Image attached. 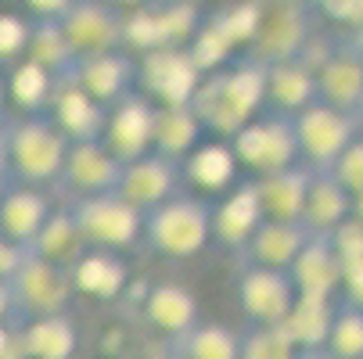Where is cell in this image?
<instances>
[{
  "label": "cell",
  "mask_w": 363,
  "mask_h": 359,
  "mask_svg": "<svg viewBox=\"0 0 363 359\" xmlns=\"http://www.w3.org/2000/svg\"><path fill=\"white\" fill-rule=\"evenodd\" d=\"M191 108L216 137H238L245 122H252L267 108V65L255 58H230L223 69L205 72Z\"/></svg>",
  "instance_id": "cell-1"
},
{
  "label": "cell",
  "mask_w": 363,
  "mask_h": 359,
  "mask_svg": "<svg viewBox=\"0 0 363 359\" xmlns=\"http://www.w3.org/2000/svg\"><path fill=\"white\" fill-rule=\"evenodd\" d=\"M213 237V205L198 194H173L144 212V241L166 259H191Z\"/></svg>",
  "instance_id": "cell-2"
},
{
  "label": "cell",
  "mask_w": 363,
  "mask_h": 359,
  "mask_svg": "<svg viewBox=\"0 0 363 359\" xmlns=\"http://www.w3.org/2000/svg\"><path fill=\"white\" fill-rule=\"evenodd\" d=\"M69 137L58 130V122L47 112L22 115L8 122V151H11V176L15 183H58L65 155H69Z\"/></svg>",
  "instance_id": "cell-3"
},
{
  "label": "cell",
  "mask_w": 363,
  "mask_h": 359,
  "mask_svg": "<svg viewBox=\"0 0 363 359\" xmlns=\"http://www.w3.org/2000/svg\"><path fill=\"white\" fill-rule=\"evenodd\" d=\"M291 122H295V140H298V162L313 173L335 169L342 151L359 137L356 115L331 108L324 101H313V105L302 108Z\"/></svg>",
  "instance_id": "cell-4"
},
{
  "label": "cell",
  "mask_w": 363,
  "mask_h": 359,
  "mask_svg": "<svg viewBox=\"0 0 363 359\" xmlns=\"http://www.w3.org/2000/svg\"><path fill=\"white\" fill-rule=\"evenodd\" d=\"M69 212L86 241V248H130L137 237H144V212L130 205L119 190L76 198L69 201Z\"/></svg>",
  "instance_id": "cell-5"
},
{
  "label": "cell",
  "mask_w": 363,
  "mask_h": 359,
  "mask_svg": "<svg viewBox=\"0 0 363 359\" xmlns=\"http://www.w3.org/2000/svg\"><path fill=\"white\" fill-rule=\"evenodd\" d=\"M230 144L238 162L252 169V176H270L288 166H298V140L291 115L259 112L252 122L241 126L238 137H230Z\"/></svg>",
  "instance_id": "cell-6"
},
{
  "label": "cell",
  "mask_w": 363,
  "mask_h": 359,
  "mask_svg": "<svg viewBox=\"0 0 363 359\" xmlns=\"http://www.w3.org/2000/svg\"><path fill=\"white\" fill-rule=\"evenodd\" d=\"M15 287V302H18V324L33 320V317H55V313H69V302H72V273L58 263L43 259L29 248L26 263L15 270L11 277Z\"/></svg>",
  "instance_id": "cell-7"
},
{
  "label": "cell",
  "mask_w": 363,
  "mask_h": 359,
  "mask_svg": "<svg viewBox=\"0 0 363 359\" xmlns=\"http://www.w3.org/2000/svg\"><path fill=\"white\" fill-rule=\"evenodd\" d=\"M306 43H309V0H267L255 40L248 43V58L274 65L284 58H298Z\"/></svg>",
  "instance_id": "cell-8"
},
{
  "label": "cell",
  "mask_w": 363,
  "mask_h": 359,
  "mask_svg": "<svg viewBox=\"0 0 363 359\" xmlns=\"http://www.w3.org/2000/svg\"><path fill=\"white\" fill-rule=\"evenodd\" d=\"M140 65V86L159 105H191V97L201 83V69L191 58L187 47H155L137 58Z\"/></svg>",
  "instance_id": "cell-9"
},
{
  "label": "cell",
  "mask_w": 363,
  "mask_h": 359,
  "mask_svg": "<svg viewBox=\"0 0 363 359\" xmlns=\"http://www.w3.org/2000/svg\"><path fill=\"white\" fill-rule=\"evenodd\" d=\"M298 287L288 270L270 266H241L238 273V309L245 324H284Z\"/></svg>",
  "instance_id": "cell-10"
},
{
  "label": "cell",
  "mask_w": 363,
  "mask_h": 359,
  "mask_svg": "<svg viewBox=\"0 0 363 359\" xmlns=\"http://www.w3.org/2000/svg\"><path fill=\"white\" fill-rule=\"evenodd\" d=\"M155 112L159 108L151 105V97L133 90L130 97H123L119 105L108 108L101 144H105L123 166L151 155L155 151Z\"/></svg>",
  "instance_id": "cell-11"
},
{
  "label": "cell",
  "mask_w": 363,
  "mask_h": 359,
  "mask_svg": "<svg viewBox=\"0 0 363 359\" xmlns=\"http://www.w3.org/2000/svg\"><path fill=\"white\" fill-rule=\"evenodd\" d=\"M65 79H72L94 101L112 108L140 86V65L137 58L123 55V50H101V55H79Z\"/></svg>",
  "instance_id": "cell-12"
},
{
  "label": "cell",
  "mask_w": 363,
  "mask_h": 359,
  "mask_svg": "<svg viewBox=\"0 0 363 359\" xmlns=\"http://www.w3.org/2000/svg\"><path fill=\"white\" fill-rule=\"evenodd\" d=\"M119 176H123V162L101 140H72L58 187L76 201V198H94V194L116 190Z\"/></svg>",
  "instance_id": "cell-13"
},
{
  "label": "cell",
  "mask_w": 363,
  "mask_h": 359,
  "mask_svg": "<svg viewBox=\"0 0 363 359\" xmlns=\"http://www.w3.org/2000/svg\"><path fill=\"white\" fill-rule=\"evenodd\" d=\"M76 58L79 55H101V50H123L126 43V18L119 8L105 0H76V4L58 18Z\"/></svg>",
  "instance_id": "cell-14"
},
{
  "label": "cell",
  "mask_w": 363,
  "mask_h": 359,
  "mask_svg": "<svg viewBox=\"0 0 363 359\" xmlns=\"http://www.w3.org/2000/svg\"><path fill=\"white\" fill-rule=\"evenodd\" d=\"M180 183H184V162H173V159L159 155V151H151V155L123 166L116 190L130 205H137L140 212H151L162 201H169L173 194H180Z\"/></svg>",
  "instance_id": "cell-15"
},
{
  "label": "cell",
  "mask_w": 363,
  "mask_h": 359,
  "mask_svg": "<svg viewBox=\"0 0 363 359\" xmlns=\"http://www.w3.org/2000/svg\"><path fill=\"white\" fill-rule=\"evenodd\" d=\"M313 241L302 223H284V220H263L259 230L248 237V244L238 251L241 266H270V270H291L302 248Z\"/></svg>",
  "instance_id": "cell-16"
},
{
  "label": "cell",
  "mask_w": 363,
  "mask_h": 359,
  "mask_svg": "<svg viewBox=\"0 0 363 359\" xmlns=\"http://www.w3.org/2000/svg\"><path fill=\"white\" fill-rule=\"evenodd\" d=\"M47 115L58 122V130L69 140H101L108 108L101 105V101H94L83 86H76L72 79H58Z\"/></svg>",
  "instance_id": "cell-17"
},
{
  "label": "cell",
  "mask_w": 363,
  "mask_h": 359,
  "mask_svg": "<svg viewBox=\"0 0 363 359\" xmlns=\"http://www.w3.org/2000/svg\"><path fill=\"white\" fill-rule=\"evenodd\" d=\"M313 101H320V93H317V69L309 62L284 58L267 65V112L295 119Z\"/></svg>",
  "instance_id": "cell-18"
},
{
  "label": "cell",
  "mask_w": 363,
  "mask_h": 359,
  "mask_svg": "<svg viewBox=\"0 0 363 359\" xmlns=\"http://www.w3.org/2000/svg\"><path fill=\"white\" fill-rule=\"evenodd\" d=\"M50 201L29 183H8L0 190V234H8L22 248H33L40 230L50 220Z\"/></svg>",
  "instance_id": "cell-19"
},
{
  "label": "cell",
  "mask_w": 363,
  "mask_h": 359,
  "mask_svg": "<svg viewBox=\"0 0 363 359\" xmlns=\"http://www.w3.org/2000/svg\"><path fill=\"white\" fill-rule=\"evenodd\" d=\"M317 93L331 108L356 112V105L363 101V55L356 47L345 43L317 65Z\"/></svg>",
  "instance_id": "cell-20"
},
{
  "label": "cell",
  "mask_w": 363,
  "mask_h": 359,
  "mask_svg": "<svg viewBox=\"0 0 363 359\" xmlns=\"http://www.w3.org/2000/svg\"><path fill=\"white\" fill-rule=\"evenodd\" d=\"M263 220H267V212H263V201H259L255 180H248V183L234 187L223 198V205H216V209H213V237L220 244L241 251Z\"/></svg>",
  "instance_id": "cell-21"
},
{
  "label": "cell",
  "mask_w": 363,
  "mask_h": 359,
  "mask_svg": "<svg viewBox=\"0 0 363 359\" xmlns=\"http://www.w3.org/2000/svg\"><path fill=\"white\" fill-rule=\"evenodd\" d=\"M288 273H291L298 295H317V298H338L342 280H345L342 259L324 234H313V241L302 248V255Z\"/></svg>",
  "instance_id": "cell-22"
},
{
  "label": "cell",
  "mask_w": 363,
  "mask_h": 359,
  "mask_svg": "<svg viewBox=\"0 0 363 359\" xmlns=\"http://www.w3.org/2000/svg\"><path fill=\"white\" fill-rule=\"evenodd\" d=\"M144 320L159 334L180 338L201 320V305H198L194 291H187L184 284L162 280L144 295Z\"/></svg>",
  "instance_id": "cell-23"
},
{
  "label": "cell",
  "mask_w": 363,
  "mask_h": 359,
  "mask_svg": "<svg viewBox=\"0 0 363 359\" xmlns=\"http://www.w3.org/2000/svg\"><path fill=\"white\" fill-rule=\"evenodd\" d=\"M259 201H263L267 220H284V223H302V209H306V194H309V180H313V169L288 166L281 173L270 176H252Z\"/></svg>",
  "instance_id": "cell-24"
},
{
  "label": "cell",
  "mask_w": 363,
  "mask_h": 359,
  "mask_svg": "<svg viewBox=\"0 0 363 359\" xmlns=\"http://www.w3.org/2000/svg\"><path fill=\"white\" fill-rule=\"evenodd\" d=\"M352 216V194L338 183V176L328 173H313L309 180V194H306V209H302V227L309 234H331L338 230L345 220Z\"/></svg>",
  "instance_id": "cell-25"
},
{
  "label": "cell",
  "mask_w": 363,
  "mask_h": 359,
  "mask_svg": "<svg viewBox=\"0 0 363 359\" xmlns=\"http://www.w3.org/2000/svg\"><path fill=\"white\" fill-rule=\"evenodd\" d=\"M72 284L79 295L86 298H101V302H112L123 295L126 287V263L112 248H86L79 259L72 263Z\"/></svg>",
  "instance_id": "cell-26"
},
{
  "label": "cell",
  "mask_w": 363,
  "mask_h": 359,
  "mask_svg": "<svg viewBox=\"0 0 363 359\" xmlns=\"http://www.w3.org/2000/svg\"><path fill=\"white\" fill-rule=\"evenodd\" d=\"M18 348L29 359H72L76 352V324L69 313L33 317L18 324Z\"/></svg>",
  "instance_id": "cell-27"
},
{
  "label": "cell",
  "mask_w": 363,
  "mask_h": 359,
  "mask_svg": "<svg viewBox=\"0 0 363 359\" xmlns=\"http://www.w3.org/2000/svg\"><path fill=\"white\" fill-rule=\"evenodd\" d=\"M205 122L191 105H159L155 112V151L173 162H184L191 151L201 144Z\"/></svg>",
  "instance_id": "cell-28"
},
{
  "label": "cell",
  "mask_w": 363,
  "mask_h": 359,
  "mask_svg": "<svg viewBox=\"0 0 363 359\" xmlns=\"http://www.w3.org/2000/svg\"><path fill=\"white\" fill-rule=\"evenodd\" d=\"M241 162L234 155V144L227 140H216V144H198L191 155L184 159V180L194 183L198 190L205 194H216V190H227L238 176Z\"/></svg>",
  "instance_id": "cell-29"
},
{
  "label": "cell",
  "mask_w": 363,
  "mask_h": 359,
  "mask_svg": "<svg viewBox=\"0 0 363 359\" xmlns=\"http://www.w3.org/2000/svg\"><path fill=\"white\" fill-rule=\"evenodd\" d=\"M338 309V298H317V295H298L288 320L281 324L291 341L306 352V348H324L328 334H331V320Z\"/></svg>",
  "instance_id": "cell-30"
},
{
  "label": "cell",
  "mask_w": 363,
  "mask_h": 359,
  "mask_svg": "<svg viewBox=\"0 0 363 359\" xmlns=\"http://www.w3.org/2000/svg\"><path fill=\"white\" fill-rule=\"evenodd\" d=\"M173 359H241V334L223 324L198 320L187 334L173 338Z\"/></svg>",
  "instance_id": "cell-31"
},
{
  "label": "cell",
  "mask_w": 363,
  "mask_h": 359,
  "mask_svg": "<svg viewBox=\"0 0 363 359\" xmlns=\"http://www.w3.org/2000/svg\"><path fill=\"white\" fill-rule=\"evenodd\" d=\"M26 58L50 69L58 79H65L76 65V50L62 29L58 18H33V29H29V43H26Z\"/></svg>",
  "instance_id": "cell-32"
},
{
  "label": "cell",
  "mask_w": 363,
  "mask_h": 359,
  "mask_svg": "<svg viewBox=\"0 0 363 359\" xmlns=\"http://www.w3.org/2000/svg\"><path fill=\"white\" fill-rule=\"evenodd\" d=\"M33 251L43 255V259H50V263L65 266V270H72V263L86 251V241H83V234H79V227H76V220L69 212V205H62V209L50 212V220L40 230Z\"/></svg>",
  "instance_id": "cell-33"
},
{
  "label": "cell",
  "mask_w": 363,
  "mask_h": 359,
  "mask_svg": "<svg viewBox=\"0 0 363 359\" xmlns=\"http://www.w3.org/2000/svg\"><path fill=\"white\" fill-rule=\"evenodd\" d=\"M55 86H58V76L22 58L8 79V97L15 101V105L22 108V115H40L50 108V97H55Z\"/></svg>",
  "instance_id": "cell-34"
},
{
  "label": "cell",
  "mask_w": 363,
  "mask_h": 359,
  "mask_svg": "<svg viewBox=\"0 0 363 359\" xmlns=\"http://www.w3.org/2000/svg\"><path fill=\"white\" fill-rule=\"evenodd\" d=\"M302 348L281 324H245L241 331V359H298Z\"/></svg>",
  "instance_id": "cell-35"
},
{
  "label": "cell",
  "mask_w": 363,
  "mask_h": 359,
  "mask_svg": "<svg viewBox=\"0 0 363 359\" xmlns=\"http://www.w3.org/2000/svg\"><path fill=\"white\" fill-rule=\"evenodd\" d=\"M324 352L331 359H359L363 355V305L345 302V298L338 302Z\"/></svg>",
  "instance_id": "cell-36"
},
{
  "label": "cell",
  "mask_w": 363,
  "mask_h": 359,
  "mask_svg": "<svg viewBox=\"0 0 363 359\" xmlns=\"http://www.w3.org/2000/svg\"><path fill=\"white\" fill-rule=\"evenodd\" d=\"M328 241H331V248L338 251L342 270H349V266L363 263V220L349 216L338 230H331V234H328Z\"/></svg>",
  "instance_id": "cell-37"
},
{
  "label": "cell",
  "mask_w": 363,
  "mask_h": 359,
  "mask_svg": "<svg viewBox=\"0 0 363 359\" xmlns=\"http://www.w3.org/2000/svg\"><path fill=\"white\" fill-rule=\"evenodd\" d=\"M29 29L33 22L18 18V15H0V62L11 58H26V43H29Z\"/></svg>",
  "instance_id": "cell-38"
},
{
  "label": "cell",
  "mask_w": 363,
  "mask_h": 359,
  "mask_svg": "<svg viewBox=\"0 0 363 359\" xmlns=\"http://www.w3.org/2000/svg\"><path fill=\"white\" fill-rule=\"evenodd\" d=\"M331 173L338 176V183H342L352 198L363 194V137H356V140L342 151V159L335 162Z\"/></svg>",
  "instance_id": "cell-39"
},
{
  "label": "cell",
  "mask_w": 363,
  "mask_h": 359,
  "mask_svg": "<svg viewBox=\"0 0 363 359\" xmlns=\"http://www.w3.org/2000/svg\"><path fill=\"white\" fill-rule=\"evenodd\" d=\"M313 4H317L328 18H335V22L349 25V29L363 25V0H313Z\"/></svg>",
  "instance_id": "cell-40"
},
{
  "label": "cell",
  "mask_w": 363,
  "mask_h": 359,
  "mask_svg": "<svg viewBox=\"0 0 363 359\" xmlns=\"http://www.w3.org/2000/svg\"><path fill=\"white\" fill-rule=\"evenodd\" d=\"M26 255H29V248H22L18 241H11L8 234H0V277H15V270L26 263Z\"/></svg>",
  "instance_id": "cell-41"
},
{
  "label": "cell",
  "mask_w": 363,
  "mask_h": 359,
  "mask_svg": "<svg viewBox=\"0 0 363 359\" xmlns=\"http://www.w3.org/2000/svg\"><path fill=\"white\" fill-rule=\"evenodd\" d=\"M76 0H26V8L33 18H62Z\"/></svg>",
  "instance_id": "cell-42"
},
{
  "label": "cell",
  "mask_w": 363,
  "mask_h": 359,
  "mask_svg": "<svg viewBox=\"0 0 363 359\" xmlns=\"http://www.w3.org/2000/svg\"><path fill=\"white\" fill-rule=\"evenodd\" d=\"M0 324H18V302L8 277H0Z\"/></svg>",
  "instance_id": "cell-43"
},
{
  "label": "cell",
  "mask_w": 363,
  "mask_h": 359,
  "mask_svg": "<svg viewBox=\"0 0 363 359\" xmlns=\"http://www.w3.org/2000/svg\"><path fill=\"white\" fill-rule=\"evenodd\" d=\"M342 298L345 302H356V305H363V263H356V266H349L345 270V280H342Z\"/></svg>",
  "instance_id": "cell-44"
},
{
  "label": "cell",
  "mask_w": 363,
  "mask_h": 359,
  "mask_svg": "<svg viewBox=\"0 0 363 359\" xmlns=\"http://www.w3.org/2000/svg\"><path fill=\"white\" fill-rule=\"evenodd\" d=\"M15 183L11 176V151H8V122H0V190Z\"/></svg>",
  "instance_id": "cell-45"
},
{
  "label": "cell",
  "mask_w": 363,
  "mask_h": 359,
  "mask_svg": "<svg viewBox=\"0 0 363 359\" xmlns=\"http://www.w3.org/2000/svg\"><path fill=\"white\" fill-rule=\"evenodd\" d=\"M18 348V324H0V359Z\"/></svg>",
  "instance_id": "cell-46"
},
{
  "label": "cell",
  "mask_w": 363,
  "mask_h": 359,
  "mask_svg": "<svg viewBox=\"0 0 363 359\" xmlns=\"http://www.w3.org/2000/svg\"><path fill=\"white\" fill-rule=\"evenodd\" d=\"M105 4H112V8H119V11H140V8L151 4V0H105Z\"/></svg>",
  "instance_id": "cell-47"
},
{
  "label": "cell",
  "mask_w": 363,
  "mask_h": 359,
  "mask_svg": "<svg viewBox=\"0 0 363 359\" xmlns=\"http://www.w3.org/2000/svg\"><path fill=\"white\" fill-rule=\"evenodd\" d=\"M349 47H356L359 55H363V25H356V29H352V40H349Z\"/></svg>",
  "instance_id": "cell-48"
},
{
  "label": "cell",
  "mask_w": 363,
  "mask_h": 359,
  "mask_svg": "<svg viewBox=\"0 0 363 359\" xmlns=\"http://www.w3.org/2000/svg\"><path fill=\"white\" fill-rule=\"evenodd\" d=\"M298 359H331V355H328L324 348H306V352H302Z\"/></svg>",
  "instance_id": "cell-49"
},
{
  "label": "cell",
  "mask_w": 363,
  "mask_h": 359,
  "mask_svg": "<svg viewBox=\"0 0 363 359\" xmlns=\"http://www.w3.org/2000/svg\"><path fill=\"white\" fill-rule=\"evenodd\" d=\"M352 216H356V220H363V194H356V198H352Z\"/></svg>",
  "instance_id": "cell-50"
},
{
  "label": "cell",
  "mask_w": 363,
  "mask_h": 359,
  "mask_svg": "<svg viewBox=\"0 0 363 359\" xmlns=\"http://www.w3.org/2000/svg\"><path fill=\"white\" fill-rule=\"evenodd\" d=\"M352 115H356V122H359V130H363V101L356 105V112H352Z\"/></svg>",
  "instance_id": "cell-51"
},
{
  "label": "cell",
  "mask_w": 363,
  "mask_h": 359,
  "mask_svg": "<svg viewBox=\"0 0 363 359\" xmlns=\"http://www.w3.org/2000/svg\"><path fill=\"white\" fill-rule=\"evenodd\" d=\"M4 359H29V355H26V352H22V348H15V352H8V355H4Z\"/></svg>",
  "instance_id": "cell-52"
},
{
  "label": "cell",
  "mask_w": 363,
  "mask_h": 359,
  "mask_svg": "<svg viewBox=\"0 0 363 359\" xmlns=\"http://www.w3.org/2000/svg\"><path fill=\"white\" fill-rule=\"evenodd\" d=\"M151 4H155V0H151Z\"/></svg>",
  "instance_id": "cell-53"
},
{
  "label": "cell",
  "mask_w": 363,
  "mask_h": 359,
  "mask_svg": "<svg viewBox=\"0 0 363 359\" xmlns=\"http://www.w3.org/2000/svg\"><path fill=\"white\" fill-rule=\"evenodd\" d=\"M0 86H4V83H0Z\"/></svg>",
  "instance_id": "cell-54"
},
{
  "label": "cell",
  "mask_w": 363,
  "mask_h": 359,
  "mask_svg": "<svg viewBox=\"0 0 363 359\" xmlns=\"http://www.w3.org/2000/svg\"><path fill=\"white\" fill-rule=\"evenodd\" d=\"M359 359H363V355H359Z\"/></svg>",
  "instance_id": "cell-55"
}]
</instances>
